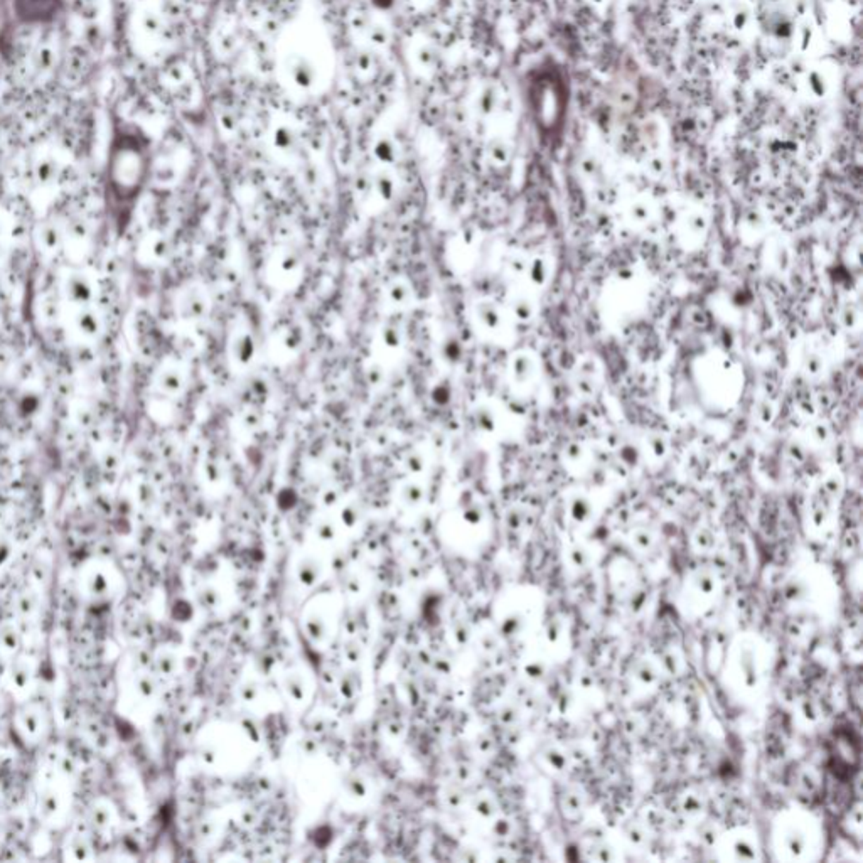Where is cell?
I'll return each instance as SVG.
<instances>
[{
	"mask_svg": "<svg viewBox=\"0 0 863 863\" xmlns=\"http://www.w3.org/2000/svg\"><path fill=\"white\" fill-rule=\"evenodd\" d=\"M151 139L134 123L113 118L103 170V199L110 223L123 233L151 177Z\"/></svg>",
	"mask_w": 863,
	"mask_h": 863,
	"instance_id": "cell-1",
	"label": "cell"
},
{
	"mask_svg": "<svg viewBox=\"0 0 863 863\" xmlns=\"http://www.w3.org/2000/svg\"><path fill=\"white\" fill-rule=\"evenodd\" d=\"M64 294L71 302L81 305L92 296V289H89L88 280L81 279L80 273H71L66 279V284H64Z\"/></svg>",
	"mask_w": 863,
	"mask_h": 863,
	"instance_id": "cell-2",
	"label": "cell"
},
{
	"mask_svg": "<svg viewBox=\"0 0 863 863\" xmlns=\"http://www.w3.org/2000/svg\"><path fill=\"white\" fill-rule=\"evenodd\" d=\"M51 63H53V51H49L46 48L39 49V53H37V66H41L42 64L44 68H48Z\"/></svg>",
	"mask_w": 863,
	"mask_h": 863,
	"instance_id": "cell-3",
	"label": "cell"
}]
</instances>
